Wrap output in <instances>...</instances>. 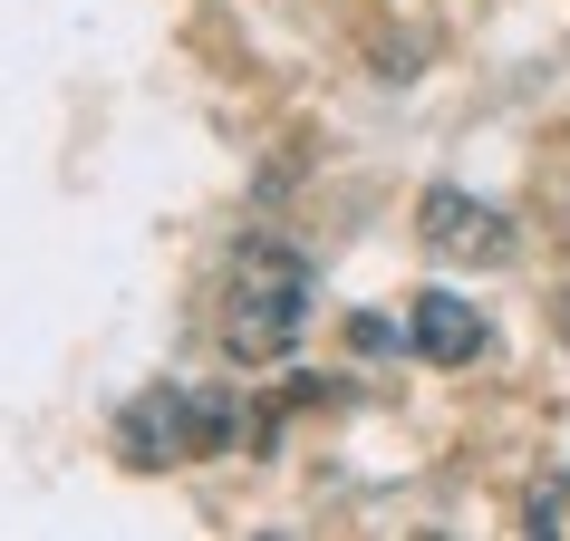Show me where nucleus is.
<instances>
[{"label":"nucleus","instance_id":"nucleus-1","mask_svg":"<svg viewBox=\"0 0 570 541\" xmlns=\"http://www.w3.org/2000/svg\"><path fill=\"white\" fill-rule=\"evenodd\" d=\"M309 329V262L291 242H242L223 270V358L271 367L291 358V338Z\"/></svg>","mask_w":570,"mask_h":541},{"label":"nucleus","instance_id":"nucleus-2","mask_svg":"<svg viewBox=\"0 0 570 541\" xmlns=\"http://www.w3.org/2000/svg\"><path fill=\"white\" fill-rule=\"evenodd\" d=\"M242 435V406L233 396H213V387H146L136 406L117 416V445L126 464H184V454H223Z\"/></svg>","mask_w":570,"mask_h":541},{"label":"nucleus","instance_id":"nucleus-3","mask_svg":"<svg viewBox=\"0 0 570 541\" xmlns=\"http://www.w3.org/2000/svg\"><path fill=\"white\" fill-rule=\"evenodd\" d=\"M416 233L435 242L445 262H503V252H512V223L483 204V194H464V184H435V194H425Z\"/></svg>","mask_w":570,"mask_h":541},{"label":"nucleus","instance_id":"nucleus-4","mask_svg":"<svg viewBox=\"0 0 570 541\" xmlns=\"http://www.w3.org/2000/svg\"><path fill=\"white\" fill-rule=\"evenodd\" d=\"M406 338H416L425 367H474L483 348H493V329H483L474 301H454V291H416V309H406Z\"/></svg>","mask_w":570,"mask_h":541},{"label":"nucleus","instance_id":"nucleus-5","mask_svg":"<svg viewBox=\"0 0 570 541\" xmlns=\"http://www.w3.org/2000/svg\"><path fill=\"white\" fill-rule=\"evenodd\" d=\"M522 532L532 541H570V474H541L522 493Z\"/></svg>","mask_w":570,"mask_h":541},{"label":"nucleus","instance_id":"nucleus-6","mask_svg":"<svg viewBox=\"0 0 570 541\" xmlns=\"http://www.w3.org/2000/svg\"><path fill=\"white\" fill-rule=\"evenodd\" d=\"M561 338H570V301H561Z\"/></svg>","mask_w":570,"mask_h":541}]
</instances>
